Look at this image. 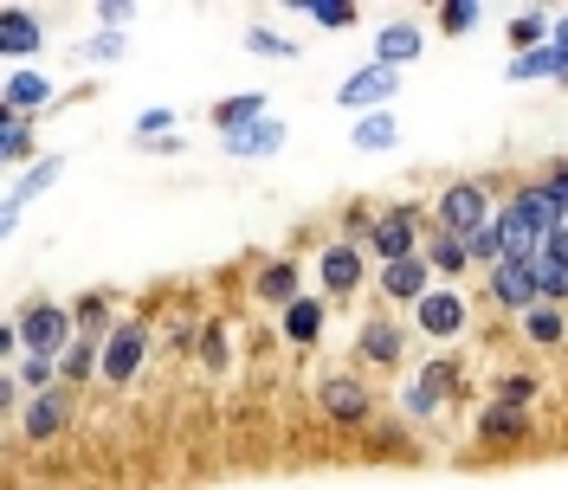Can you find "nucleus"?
Listing matches in <instances>:
<instances>
[{
	"label": "nucleus",
	"instance_id": "1",
	"mask_svg": "<svg viewBox=\"0 0 568 490\" xmlns=\"http://www.w3.org/2000/svg\"><path fill=\"white\" fill-rule=\"evenodd\" d=\"M13 329H20V349L27 355H39V361H65L71 343H78V310L52 304V297H33V304H20Z\"/></svg>",
	"mask_w": 568,
	"mask_h": 490
},
{
	"label": "nucleus",
	"instance_id": "2",
	"mask_svg": "<svg viewBox=\"0 0 568 490\" xmlns=\"http://www.w3.org/2000/svg\"><path fill=\"white\" fill-rule=\"evenodd\" d=\"M491 220H497V207H491V181H478V175L446 181V187H439V201H433V226H439V233H453V239H471V233H485Z\"/></svg>",
	"mask_w": 568,
	"mask_h": 490
},
{
	"label": "nucleus",
	"instance_id": "3",
	"mask_svg": "<svg viewBox=\"0 0 568 490\" xmlns=\"http://www.w3.org/2000/svg\"><path fill=\"white\" fill-rule=\"evenodd\" d=\"M368 252L382 265H400V258H420L426 252V226H420V207H382L375 226H368Z\"/></svg>",
	"mask_w": 568,
	"mask_h": 490
},
{
	"label": "nucleus",
	"instance_id": "4",
	"mask_svg": "<svg viewBox=\"0 0 568 490\" xmlns=\"http://www.w3.org/2000/svg\"><path fill=\"white\" fill-rule=\"evenodd\" d=\"M465 316H471V304H465L459 284H433L420 304H414V323H420V336H433V343L465 336Z\"/></svg>",
	"mask_w": 568,
	"mask_h": 490
},
{
	"label": "nucleus",
	"instance_id": "5",
	"mask_svg": "<svg viewBox=\"0 0 568 490\" xmlns=\"http://www.w3.org/2000/svg\"><path fill=\"white\" fill-rule=\"evenodd\" d=\"M485 290H491L497 310H510V316H524V310H536V304H542L536 272L524 265V258H497L491 272H485Z\"/></svg>",
	"mask_w": 568,
	"mask_h": 490
},
{
	"label": "nucleus",
	"instance_id": "6",
	"mask_svg": "<svg viewBox=\"0 0 568 490\" xmlns=\"http://www.w3.org/2000/svg\"><path fill=\"white\" fill-rule=\"evenodd\" d=\"M142 355H149V323H142V316H123L104 336V381L123 387L142 368Z\"/></svg>",
	"mask_w": 568,
	"mask_h": 490
},
{
	"label": "nucleus",
	"instance_id": "7",
	"mask_svg": "<svg viewBox=\"0 0 568 490\" xmlns=\"http://www.w3.org/2000/svg\"><path fill=\"white\" fill-rule=\"evenodd\" d=\"M71 400H78V387H45V394H33V400H27V407H20V432H27V439H39V446H45V439H59V432H65V420H71Z\"/></svg>",
	"mask_w": 568,
	"mask_h": 490
},
{
	"label": "nucleus",
	"instance_id": "8",
	"mask_svg": "<svg viewBox=\"0 0 568 490\" xmlns=\"http://www.w3.org/2000/svg\"><path fill=\"white\" fill-rule=\"evenodd\" d=\"M394 91H400V71L368 59V65H355L349 78L336 84V104H343V110H375V104H388Z\"/></svg>",
	"mask_w": 568,
	"mask_h": 490
},
{
	"label": "nucleus",
	"instance_id": "9",
	"mask_svg": "<svg viewBox=\"0 0 568 490\" xmlns=\"http://www.w3.org/2000/svg\"><path fill=\"white\" fill-rule=\"evenodd\" d=\"M317 407L336 426H368V420H375V394L355 381V375H329V381L317 387Z\"/></svg>",
	"mask_w": 568,
	"mask_h": 490
},
{
	"label": "nucleus",
	"instance_id": "10",
	"mask_svg": "<svg viewBox=\"0 0 568 490\" xmlns=\"http://www.w3.org/2000/svg\"><path fill=\"white\" fill-rule=\"evenodd\" d=\"M317 272H323V290H329V297H355L362 278H368V245H349V239L323 245Z\"/></svg>",
	"mask_w": 568,
	"mask_h": 490
},
{
	"label": "nucleus",
	"instance_id": "11",
	"mask_svg": "<svg viewBox=\"0 0 568 490\" xmlns=\"http://www.w3.org/2000/svg\"><path fill=\"white\" fill-rule=\"evenodd\" d=\"M52 78L45 71H33V65H7V78H0V110H13V116H33V110H45L52 104Z\"/></svg>",
	"mask_w": 568,
	"mask_h": 490
},
{
	"label": "nucleus",
	"instance_id": "12",
	"mask_svg": "<svg viewBox=\"0 0 568 490\" xmlns=\"http://www.w3.org/2000/svg\"><path fill=\"white\" fill-rule=\"evenodd\" d=\"M491 226H497V252H504V258H524V265H530L536 252H542V239H549V233H542V226H536L517 201H504Z\"/></svg>",
	"mask_w": 568,
	"mask_h": 490
},
{
	"label": "nucleus",
	"instance_id": "13",
	"mask_svg": "<svg viewBox=\"0 0 568 490\" xmlns=\"http://www.w3.org/2000/svg\"><path fill=\"white\" fill-rule=\"evenodd\" d=\"M530 272H536V290H542V304H568V226L542 239V252L530 258Z\"/></svg>",
	"mask_w": 568,
	"mask_h": 490
},
{
	"label": "nucleus",
	"instance_id": "14",
	"mask_svg": "<svg viewBox=\"0 0 568 490\" xmlns=\"http://www.w3.org/2000/svg\"><path fill=\"white\" fill-rule=\"evenodd\" d=\"M382 297H388V304H407V310H414V304H420L426 290H433V265H426V252L420 258H400V265H382Z\"/></svg>",
	"mask_w": 568,
	"mask_h": 490
},
{
	"label": "nucleus",
	"instance_id": "15",
	"mask_svg": "<svg viewBox=\"0 0 568 490\" xmlns=\"http://www.w3.org/2000/svg\"><path fill=\"white\" fill-rule=\"evenodd\" d=\"M400 349H407V343H400V323H394V316H368V323L355 329V355L375 361V368H400Z\"/></svg>",
	"mask_w": 568,
	"mask_h": 490
},
{
	"label": "nucleus",
	"instance_id": "16",
	"mask_svg": "<svg viewBox=\"0 0 568 490\" xmlns=\"http://www.w3.org/2000/svg\"><path fill=\"white\" fill-rule=\"evenodd\" d=\"M45 52V27L27 7H0V59H33Z\"/></svg>",
	"mask_w": 568,
	"mask_h": 490
},
{
	"label": "nucleus",
	"instance_id": "17",
	"mask_svg": "<svg viewBox=\"0 0 568 490\" xmlns=\"http://www.w3.org/2000/svg\"><path fill=\"white\" fill-rule=\"evenodd\" d=\"M252 297H258V304H272V310H291V304L304 297V272H297L291 258H272V265L252 278Z\"/></svg>",
	"mask_w": 568,
	"mask_h": 490
},
{
	"label": "nucleus",
	"instance_id": "18",
	"mask_svg": "<svg viewBox=\"0 0 568 490\" xmlns=\"http://www.w3.org/2000/svg\"><path fill=\"white\" fill-rule=\"evenodd\" d=\"M420 45H426V33L414 27V20H388V27L375 33V65H394V71H407L414 59H420Z\"/></svg>",
	"mask_w": 568,
	"mask_h": 490
},
{
	"label": "nucleus",
	"instance_id": "19",
	"mask_svg": "<svg viewBox=\"0 0 568 490\" xmlns=\"http://www.w3.org/2000/svg\"><path fill=\"white\" fill-rule=\"evenodd\" d=\"M265 116H272V98H265V91H240V98H220V104H213V130H220V136H240V130L265 123Z\"/></svg>",
	"mask_w": 568,
	"mask_h": 490
},
{
	"label": "nucleus",
	"instance_id": "20",
	"mask_svg": "<svg viewBox=\"0 0 568 490\" xmlns=\"http://www.w3.org/2000/svg\"><path fill=\"white\" fill-rule=\"evenodd\" d=\"M220 149L233 155V162H265V155H278L284 149V123L278 116H265V123H252L240 136H220Z\"/></svg>",
	"mask_w": 568,
	"mask_h": 490
},
{
	"label": "nucleus",
	"instance_id": "21",
	"mask_svg": "<svg viewBox=\"0 0 568 490\" xmlns=\"http://www.w3.org/2000/svg\"><path fill=\"white\" fill-rule=\"evenodd\" d=\"M478 439H485V446H504V439H530V407H517V400H491V407L478 414Z\"/></svg>",
	"mask_w": 568,
	"mask_h": 490
},
{
	"label": "nucleus",
	"instance_id": "22",
	"mask_svg": "<svg viewBox=\"0 0 568 490\" xmlns=\"http://www.w3.org/2000/svg\"><path fill=\"white\" fill-rule=\"evenodd\" d=\"M446 387H453V361H426L420 375H414V387H407L400 400H407V414H414V420H426V414L446 400Z\"/></svg>",
	"mask_w": 568,
	"mask_h": 490
},
{
	"label": "nucleus",
	"instance_id": "23",
	"mask_svg": "<svg viewBox=\"0 0 568 490\" xmlns=\"http://www.w3.org/2000/svg\"><path fill=\"white\" fill-rule=\"evenodd\" d=\"M323 297H297V304H291V310H278V329H284V343H291V349H311V343H317L323 336Z\"/></svg>",
	"mask_w": 568,
	"mask_h": 490
},
{
	"label": "nucleus",
	"instance_id": "24",
	"mask_svg": "<svg viewBox=\"0 0 568 490\" xmlns=\"http://www.w3.org/2000/svg\"><path fill=\"white\" fill-rule=\"evenodd\" d=\"M504 78H510V84H536V78H568V59L556 52V45H530V52H517V59L504 65Z\"/></svg>",
	"mask_w": 568,
	"mask_h": 490
},
{
	"label": "nucleus",
	"instance_id": "25",
	"mask_svg": "<svg viewBox=\"0 0 568 490\" xmlns=\"http://www.w3.org/2000/svg\"><path fill=\"white\" fill-rule=\"evenodd\" d=\"M426 265H433V278H453L459 284L465 272H471V252H465V239H453V233H426Z\"/></svg>",
	"mask_w": 568,
	"mask_h": 490
},
{
	"label": "nucleus",
	"instance_id": "26",
	"mask_svg": "<svg viewBox=\"0 0 568 490\" xmlns=\"http://www.w3.org/2000/svg\"><path fill=\"white\" fill-rule=\"evenodd\" d=\"M517 329H524V343H536V349H562L568 316H562V304H536V310L517 316Z\"/></svg>",
	"mask_w": 568,
	"mask_h": 490
},
{
	"label": "nucleus",
	"instance_id": "27",
	"mask_svg": "<svg viewBox=\"0 0 568 490\" xmlns=\"http://www.w3.org/2000/svg\"><path fill=\"white\" fill-rule=\"evenodd\" d=\"M59 175H65V155H39L33 169H27V175H20L13 187H7V201H13V207H27L33 194H45V187H59Z\"/></svg>",
	"mask_w": 568,
	"mask_h": 490
},
{
	"label": "nucleus",
	"instance_id": "28",
	"mask_svg": "<svg viewBox=\"0 0 568 490\" xmlns=\"http://www.w3.org/2000/svg\"><path fill=\"white\" fill-rule=\"evenodd\" d=\"M291 13L317 20L323 33H349L355 27V0H291Z\"/></svg>",
	"mask_w": 568,
	"mask_h": 490
},
{
	"label": "nucleus",
	"instance_id": "29",
	"mask_svg": "<svg viewBox=\"0 0 568 490\" xmlns=\"http://www.w3.org/2000/svg\"><path fill=\"white\" fill-rule=\"evenodd\" d=\"M394 136H400L394 110H368V116H355V130H349L355 149H394Z\"/></svg>",
	"mask_w": 568,
	"mask_h": 490
},
{
	"label": "nucleus",
	"instance_id": "30",
	"mask_svg": "<svg viewBox=\"0 0 568 490\" xmlns=\"http://www.w3.org/2000/svg\"><path fill=\"white\" fill-rule=\"evenodd\" d=\"M0 155H7V162H33V116L0 110Z\"/></svg>",
	"mask_w": 568,
	"mask_h": 490
},
{
	"label": "nucleus",
	"instance_id": "31",
	"mask_svg": "<svg viewBox=\"0 0 568 490\" xmlns=\"http://www.w3.org/2000/svg\"><path fill=\"white\" fill-rule=\"evenodd\" d=\"M478 20H485V0H439V33H471V27H478Z\"/></svg>",
	"mask_w": 568,
	"mask_h": 490
},
{
	"label": "nucleus",
	"instance_id": "32",
	"mask_svg": "<svg viewBox=\"0 0 568 490\" xmlns=\"http://www.w3.org/2000/svg\"><path fill=\"white\" fill-rule=\"evenodd\" d=\"M549 33H556V20H549V13H517V20H510V45H517V52L549 45Z\"/></svg>",
	"mask_w": 568,
	"mask_h": 490
},
{
	"label": "nucleus",
	"instance_id": "33",
	"mask_svg": "<svg viewBox=\"0 0 568 490\" xmlns=\"http://www.w3.org/2000/svg\"><path fill=\"white\" fill-rule=\"evenodd\" d=\"M169 130H175V110H169V104L142 110L136 123H130V136H136V142H169Z\"/></svg>",
	"mask_w": 568,
	"mask_h": 490
},
{
	"label": "nucleus",
	"instance_id": "34",
	"mask_svg": "<svg viewBox=\"0 0 568 490\" xmlns=\"http://www.w3.org/2000/svg\"><path fill=\"white\" fill-rule=\"evenodd\" d=\"M13 381L33 387V394H45V387H59V361H39V355H27V361L13 368Z\"/></svg>",
	"mask_w": 568,
	"mask_h": 490
},
{
	"label": "nucleus",
	"instance_id": "35",
	"mask_svg": "<svg viewBox=\"0 0 568 490\" xmlns=\"http://www.w3.org/2000/svg\"><path fill=\"white\" fill-rule=\"evenodd\" d=\"M246 45L252 52H272V59H297V45L284 33H272V27H246Z\"/></svg>",
	"mask_w": 568,
	"mask_h": 490
},
{
	"label": "nucleus",
	"instance_id": "36",
	"mask_svg": "<svg viewBox=\"0 0 568 490\" xmlns=\"http://www.w3.org/2000/svg\"><path fill=\"white\" fill-rule=\"evenodd\" d=\"M78 59H91V65H110V59H123V33H98L78 45Z\"/></svg>",
	"mask_w": 568,
	"mask_h": 490
},
{
	"label": "nucleus",
	"instance_id": "37",
	"mask_svg": "<svg viewBox=\"0 0 568 490\" xmlns=\"http://www.w3.org/2000/svg\"><path fill=\"white\" fill-rule=\"evenodd\" d=\"M130 20H136V0H98V27L104 33H123Z\"/></svg>",
	"mask_w": 568,
	"mask_h": 490
},
{
	"label": "nucleus",
	"instance_id": "38",
	"mask_svg": "<svg viewBox=\"0 0 568 490\" xmlns=\"http://www.w3.org/2000/svg\"><path fill=\"white\" fill-rule=\"evenodd\" d=\"M536 181H542V194L556 201V213H562V220H568V162H556L549 175H536Z\"/></svg>",
	"mask_w": 568,
	"mask_h": 490
},
{
	"label": "nucleus",
	"instance_id": "39",
	"mask_svg": "<svg viewBox=\"0 0 568 490\" xmlns=\"http://www.w3.org/2000/svg\"><path fill=\"white\" fill-rule=\"evenodd\" d=\"M497 400H517V407H530V400H536V381H530V375H504V381H497Z\"/></svg>",
	"mask_w": 568,
	"mask_h": 490
},
{
	"label": "nucleus",
	"instance_id": "40",
	"mask_svg": "<svg viewBox=\"0 0 568 490\" xmlns=\"http://www.w3.org/2000/svg\"><path fill=\"white\" fill-rule=\"evenodd\" d=\"M549 45H556V52H562V59H568V13H562V20H556V33H549Z\"/></svg>",
	"mask_w": 568,
	"mask_h": 490
}]
</instances>
